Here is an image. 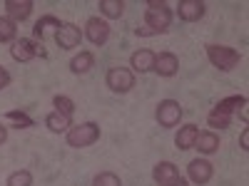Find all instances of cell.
Masks as SVG:
<instances>
[{
  "mask_svg": "<svg viewBox=\"0 0 249 186\" xmlns=\"http://www.w3.org/2000/svg\"><path fill=\"white\" fill-rule=\"evenodd\" d=\"M195 149H199V154H214L219 149V137L214 132H199L195 139Z\"/></svg>",
  "mask_w": 249,
  "mask_h": 186,
  "instance_id": "16",
  "label": "cell"
},
{
  "mask_svg": "<svg viewBox=\"0 0 249 186\" xmlns=\"http://www.w3.org/2000/svg\"><path fill=\"white\" fill-rule=\"evenodd\" d=\"M172 186H190V181H187V179H182V176H179V181H177V184H172Z\"/></svg>",
  "mask_w": 249,
  "mask_h": 186,
  "instance_id": "32",
  "label": "cell"
},
{
  "mask_svg": "<svg viewBox=\"0 0 249 186\" xmlns=\"http://www.w3.org/2000/svg\"><path fill=\"white\" fill-rule=\"evenodd\" d=\"M100 139V127L95 122H82V124H72L68 129V147L72 149H85Z\"/></svg>",
  "mask_w": 249,
  "mask_h": 186,
  "instance_id": "2",
  "label": "cell"
},
{
  "mask_svg": "<svg viewBox=\"0 0 249 186\" xmlns=\"http://www.w3.org/2000/svg\"><path fill=\"white\" fill-rule=\"evenodd\" d=\"M45 127L50 132H55V134H62V132L68 134V129L72 127V117H65V114H60V112H50L45 117Z\"/></svg>",
  "mask_w": 249,
  "mask_h": 186,
  "instance_id": "17",
  "label": "cell"
},
{
  "mask_svg": "<svg viewBox=\"0 0 249 186\" xmlns=\"http://www.w3.org/2000/svg\"><path fill=\"white\" fill-rule=\"evenodd\" d=\"M85 37L95 47H102L110 40V23L102 20V17H90L85 23Z\"/></svg>",
  "mask_w": 249,
  "mask_h": 186,
  "instance_id": "7",
  "label": "cell"
},
{
  "mask_svg": "<svg viewBox=\"0 0 249 186\" xmlns=\"http://www.w3.org/2000/svg\"><path fill=\"white\" fill-rule=\"evenodd\" d=\"M242 105H247V97H242V94H232V97H224V99H219L217 102V112H222V114H234V109L237 107H242Z\"/></svg>",
  "mask_w": 249,
  "mask_h": 186,
  "instance_id": "20",
  "label": "cell"
},
{
  "mask_svg": "<svg viewBox=\"0 0 249 186\" xmlns=\"http://www.w3.org/2000/svg\"><path fill=\"white\" fill-rule=\"evenodd\" d=\"M8 119H10V122H15V124H20L23 129L35 127V122H33V119H30L25 112H18V109H10V112H8Z\"/></svg>",
  "mask_w": 249,
  "mask_h": 186,
  "instance_id": "27",
  "label": "cell"
},
{
  "mask_svg": "<svg viewBox=\"0 0 249 186\" xmlns=\"http://www.w3.org/2000/svg\"><path fill=\"white\" fill-rule=\"evenodd\" d=\"M53 105H55V112L65 114V117H72V114H75V102H72L70 97H65V94H57V97L53 99Z\"/></svg>",
  "mask_w": 249,
  "mask_h": 186,
  "instance_id": "23",
  "label": "cell"
},
{
  "mask_svg": "<svg viewBox=\"0 0 249 186\" xmlns=\"http://www.w3.org/2000/svg\"><path fill=\"white\" fill-rule=\"evenodd\" d=\"M92 186H122L120 176L112 174V171H100L95 179H92Z\"/></svg>",
  "mask_w": 249,
  "mask_h": 186,
  "instance_id": "26",
  "label": "cell"
},
{
  "mask_svg": "<svg viewBox=\"0 0 249 186\" xmlns=\"http://www.w3.org/2000/svg\"><path fill=\"white\" fill-rule=\"evenodd\" d=\"M155 119L160 122V127H164V129L177 127L179 119H182V107H179V102H177V99H162L160 105H157Z\"/></svg>",
  "mask_w": 249,
  "mask_h": 186,
  "instance_id": "5",
  "label": "cell"
},
{
  "mask_svg": "<svg viewBox=\"0 0 249 186\" xmlns=\"http://www.w3.org/2000/svg\"><path fill=\"white\" fill-rule=\"evenodd\" d=\"M5 141H8V127L0 122V144H5Z\"/></svg>",
  "mask_w": 249,
  "mask_h": 186,
  "instance_id": "30",
  "label": "cell"
},
{
  "mask_svg": "<svg viewBox=\"0 0 249 186\" xmlns=\"http://www.w3.org/2000/svg\"><path fill=\"white\" fill-rule=\"evenodd\" d=\"M160 77H175L179 70V60L175 52H160L155 55V67H152Z\"/></svg>",
  "mask_w": 249,
  "mask_h": 186,
  "instance_id": "12",
  "label": "cell"
},
{
  "mask_svg": "<svg viewBox=\"0 0 249 186\" xmlns=\"http://www.w3.org/2000/svg\"><path fill=\"white\" fill-rule=\"evenodd\" d=\"M239 117H242V122H249V112H247V105H242V107H239Z\"/></svg>",
  "mask_w": 249,
  "mask_h": 186,
  "instance_id": "31",
  "label": "cell"
},
{
  "mask_svg": "<svg viewBox=\"0 0 249 186\" xmlns=\"http://www.w3.org/2000/svg\"><path fill=\"white\" fill-rule=\"evenodd\" d=\"M239 147H242V152H247V149H249V129H244V132H242V137H239Z\"/></svg>",
  "mask_w": 249,
  "mask_h": 186,
  "instance_id": "29",
  "label": "cell"
},
{
  "mask_svg": "<svg viewBox=\"0 0 249 186\" xmlns=\"http://www.w3.org/2000/svg\"><path fill=\"white\" fill-rule=\"evenodd\" d=\"M100 13L105 15V17H122L124 13V3L122 0H100Z\"/></svg>",
  "mask_w": 249,
  "mask_h": 186,
  "instance_id": "21",
  "label": "cell"
},
{
  "mask_svg": "<svg viewBox=\"0 0 249 186\" xmlns=\"http://www.w3.org/2000/svg\"><path fill=\"white\" fill-rule=\"evenodd\" d=\"M130 67H132L135 72H140V75L150 72V70L155 67V52H152V50H137V52H132Z\"/></svg>",
  "mask_w": 249,
  "mask_h": 186,
  "instance_id": "14",
  "label": "cell"
},
{
  "mask_svg": "<svg viewBox=\"0 0 249 186\" xmlns=\"http://www.w3.org/2000/svg\"><path fill=\"white\" fill-rule=\"evenodd\" d=\"M207 124H210V127L227 129V127L232 124V117H230V114H222V112H217V109H212L210 114H207Z\"/></svg>",
  "mask_w": 249,
  "mask_h": 186,
  "instance_id": "24",
  "label": "cell"
},
{
  "mask_svg": "<svg viewBox=\"0 0 249 186\" xmlns=\"http://www.w3.org/2000/svg\"><path fill=\"white\" fill-rule=\"evenodd\" d=\"M62 23H60V20L55 17V15H45V17H40L37 20V23H35V28H33V35H35V40H40V43H43V40H45V32H48V28H60Z\"/></svg>",
  "mask_w": 249,
  "mask_h": 186,
  "instance_id": "19",
  "label": "cell"
},
{
  "mask_svg": "<svg viewBox=\"0 0 249 186\" xmlns=\"http://www.w3.org/2000/svg\"><path fill=\"white\" fill-rule=\"evenodd\" d=\"M8 186H33V174L28 169H20V171H13L8 176Z\"/></svg>",
  "mask_w": 249,
  "mask_h": 186,
  "instance_id": "25",
  "label": "cell"
},
{
  "mask_svg": "<svg viewBox=\"0 0 249 186\" xmlns=\"http://www.w3.org/2000/svg\"><path fill=\"white\" fill-rule=\"evenodd\" d=\"M10 57L15 62H30L35 57H48V52L43 50V43H35L30 37H20L10 47Z\"/></svg>",
  "mask_w": 249,
  "mask_h": 186,
  "instance_id": "4",
  "label": "cell"
},
{
  "mask_svg": "<svg viewBox=\"0 0 249 186\" xmlns=\"http://www.w3.org/2000/svg\"><path fill=\"white\" fill-rule=\"evenodd\" d=\"M212 174H214V167L207 159H192L190 164H187V176H190V181L204 186L212 181Z\"/></svg>",
  "mask_w": 249,
  "mask_h": 186,
  "instance_id": "9",
  "label": "cell"
},
{
  "mask_svg": "<svg viewBox=\"0 0 249 186\" xmlns=\"http://www.w3.org/2000/svg\"><path fill=\"white\" fill-rule=\"evenodd\" d=\"M18 28L10 17H0V43H15Z\"/></svg>",
  "mask_w": 249,
  "mask_h": 186,
  "instance_id": "22",
  "label": "cell"
},
{
  "mask_svg": "<svg viewBox=\"0 0 249 186\" xmlns=\"http://www.w3.org/2000/svg\"><path fill=\"white\" fill-rule=\"evenodd\" d=\"M207 5L202 3V0H179L177 3V15L179 20H184V23H197V20L204 15Z\"/></svg>",
  "mask_w": 249,
  "mask_h": 186,
  "instance_id": "11",
  "label": "cell"
},
{
  "mask_svg": "<svg viewBox=\"0 0 249 186\" xmlns=\"http://www.w3.org/2000/svg\"><path fill=\"white\" fill-rule=\"evenodd\" d=\"M8 85H10V72L0 65V90H5Z\"/></svg>",
  "mask_w": 249,
  "mask_h": 186,
  "instance_id": "28",
  "label": "cell"
},
{
  "mask_svg": "<svg viewBox=\"0 0 249 186\" xmlns=\"http://www.w3.org/2000/svg\"><path fill=\"white\" fill-rule=\"evenodd\" d=\"M82 40V32L75 23H62L55 30V43L60 45V50H75Z\"/></svg>",
  "mask_w": 249,
  "mask_h": 186,
  "instance_id": "8",
  "label": "cell"
},
{
  "mask_svg": "<svg viewBox=\"0 0 249 186\" xmlns=\"http://www.w3.org/2000/svg\"><path fill=\"white\" fill-rule=\"evenodd\" d=\"M33 0H5V10H8V17L13 20V23H23V20L30 17L33 13Z\"/></svg>",
  "mask_w": 249,
  "mask_h": 186,
  "instance_id": "13",
  "label": "cell"
},
{
  "mask_svg": "<svg viewBox=\"0 0 249 186\" xmlns=\"http://www.w3.org/2000/svg\"><path fill=\"white\" fill-rule=\"evenodd\" d=\"M105 82H107V87H110L112 92L124 94V92H130V90L135 87V72L127 70V67H110Z\"/></svg>",
  "mask_w": 249,
  "mask_h": 186,
  "instance_id": "6",
  "label": "cell"
},
{
  "mask_svg": "<svg viewBox=\"0 0 249 186\" xmlns=\"http://www.w3.org/2000/svg\"><path fill=\"white\" fill-rule=\"evenodd\" d=\"M207 57H210V62L222 72L234 70L239 65V60H242L239 50L227 47V45H207Z\"/></svg>",
  "mask_w": 249,
  "mask_h": 186,
  "instance_id": "3",
  "label": "cell"
},
{
  "mask_svg": "<svg viewBox=\"0 0 249 186\" xmlns=\"http://www.w3.org/2000/svg\"><path fill=\"white\" fill-rule=\"evenodd\" d=\"M199 134V127L197 124H184V127H179L177 137H175V144H177V149L187 152V149H195V139Z\"/></svg>",
  "mask_w": 249,
  "mask_h": 186,
  "instance_id": "15",
  "label": "cell"
},
{
  "mask_svg": "<svg viewBox=\"0 0 249 186\" xmlns=\"http://www.w3.org/2000/svg\"><path fill=\"white\" fill-rule=\"evenodd\" d=\"M152 179L157 181V186H172L179 181V169L172 161H160L152 169Z\"/></svg>",
  "mask_w": 249,
  "mask_h": 186,
  "instance_id": "10",
  "label": "cell"
},
{
  "mask_svg": "<svg viewBox=\"0 0 249 186\" xmlns=\"http://www.w3.org/2000/svg\"><path fill=\"white\" fill-rule=\"evenodd\" d=\"M92 65H95V55L88 52V50H82L80 55H75L70 60V72L72 75H85V72H90Z\"/></svg>",
  "mask_w": 249,
  "mask_h": 186,
  "instance_id": "18",
  "label": "cell"
},
{
  "mask_svg": "<svg viewBox=\"0 0 249 186\" xmlns=\"http://www.w3.org/2000/svg\"><path fill=\"white\" fill-rule=\"evenodd\" d=\"M170 23H172V10L167 8V3H162V0H150L147 10H144V28H137L135 35L137 37H150V35L167 32Z\"/></svg>",
  "mask_w": 249,
  "mask_h": 186,
  "instance_id": "1",
  "label": "cell"
}]
</instances>
